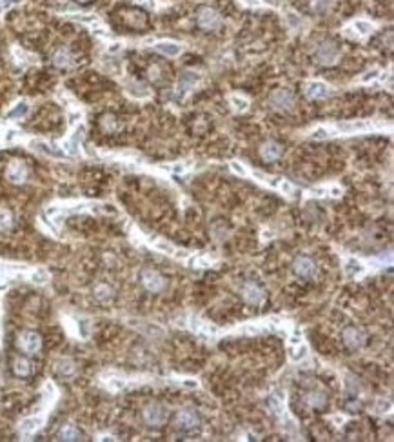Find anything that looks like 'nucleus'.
Returning a JSON list of instances; mask_svg holds the SVG:
<instances>
[{"label": "nucleus", "instance_id": "nucleus-2", "mask_svg": "<svg viewBox=\"0 0 394 442\" xmlns=\"http://www.w3.org/2000/svg\"><path fill=\"white\" fill-rule=\"evenodd\" d=\"M197 22L198 26L205 31H215L222 26V15L216 11L215 7L202 6L197 11Z\"/></svg>", "mask_w": 394, "mask_h": 442}, {"label": "nucleus", "instance_id": "nucleus-25", "mask_svg": "<svg viewBox=\"0 0 394 442\" xmlns=\"http://www.w3.org/2000/svg\"><path fill=\"white\" fill-rule=\"evenodd\" d=\"M310 7H312L314 11H318V13H323V11H327L329 7H331V0H314V2L310 4Z\"/></svg>", "mask_w": 394, "mask_h": 442}, {"label": "nucleus", "instance_id": "nucleus-30", "mask_svg": "<svg viewBox=\"0 0 394 442\" xmlns=\"http://www.w3.org/2000/svg\"><path fill=\"white\" fill-rule=\"evenodd\" d=\"M329 133L325 129H316V131L312 133V138H327Z\"/></svg>", "mask_w": 394, "mask_h": 442}, {"label": "nucleus", "instance_id": "nucleus-10", "mask_svg": "<svg viewBox=\"0 0 394 442\" xmlns=\"http://www.w3.org/2000/svg\"><path fill=\"white\" fill-rule=\"evenodd\" d=\"M28 175H29V169L22 160H11L6 167V179L11 182V184H24L28 180Z\"/></svg>", "mask_w": 394, "mask_h": 442}, {"label": "nucleus", "instance_id": "nucleus-3", "mask_svg": "<svg viewBox=\"0 0 394 442\" xmlns=\"http://www.w3.org/2000/svg\"><path fill=\"white\" fill-rule=\"evenodd\" d=\"M269 104H271V108L278 109V111H291L296 106V98H294L293 91L281 88V90H275L271 93Z\"/></svg>", "mask_w": 394, "mask_h": 442}, {"label": "nucleus", "instance_id": "nucleus-9", "mask_svg": "<svg viewBox=\"0 0 394 442\" xmlns=\"http://www.w3.org/2000/svg\"><path fill=\"white\" fill-rule=\"evenodd\" d=\"M240 293H242V299H244L247 304H253V306L262 304L263 297H265V293H263V289L260 287V284L254 281L245 282L244 286H242V289H240Z\"/></svg>", "mask_w": 394, "mask_h": 442}, {"label": "nucleus", "instance_id": "nucleus-23", "mask_svg": "<svg viewBox=\"0 0 394 442\" xmlns=\"http://www.w3.org/2000/svg\"><path fill=\"white\" fill-rule=\"evenodd\" d=\"M13 224H15V219H13L11 211L7 208H0V231L11 229Z\"/></svg>", "mask_w": 394, "mask_h": 442}, {"label": "nucleus", "instance_id": "nucleus-24", "mask_svg": "<svg viewBox=\"0 0 394 442\" xmlns=\"http://www.w3.org/2000/svg\"><path fill=\"white\" fill-rule=\"evenodd\" d=\"M197 82H198L197 75H193V73H184L182 78H180V91H187L189 88H193Z\"/></svg>", "mask_w": 394, "mask_h": 442}, {"label": "nucleus", "instance_id": "nucleus-5", "mask_svg": "<svg viewBox=\"0 0 394 442\" xmlns=\"http://www.w3.org/2000/svg\"><path fill=\"white\" fill-rule=\"evenodd\" d=\"M168 408L164 404L153 402L149 406H145L143 410V422L149 426V428H160L166 420H168Z\"/></svg>", "mask_w": 394, "mask_h": 442}, {"label": "nucleus", "instance_id": "nucleus-22", "mask_svg": "<svg viewBox=\"0 0 394 442\" xmlns=\"http://www.w3.org/2000/svg\"><path fill=\"white\" fill-rule=\"evenodd\" d=\"M75 370H77V366H75V362H73L71 359H60L58 362H56V373L62 377L73 375Z\"/></svg>", "mask_w": 394, "mask_h": 442}, {"label": "nucleus", "instance_id": "nucleus-17", "mask_svg": "<svg viewBox=\"0 0 394 442\" xmlns=\"http://www.w3.org/2000/svg\"><path fill=\"white\" fill-rule=\"evenodd\" d=\"M305 95L309 96V98H325L329 95V88L322 82H312L307 86Z\"/></svg>", "mask_w": 394, "mask_h": 442}, {"label": "nucleus", "instance_id": "nucleus-11", "mask_svg": "<svg viewBox=\"0 0 394 442\" xmlns=\"http://www.w3.org/2000/svg\"><path fill=\"white\" fill-rule=\"evenodd\" d=\"M200 424V417H198V413L195 410H182L178 411L176 415V428L178 430H184V431H189L193 428H197Z\"/></svg>", "mask_w": 394, "mask_h": 442}, {"label": "nucleus", "instance_id": "nucleus-8", "mask_svg": "<svg viewBox=\"0 0 394 442\" xmlns=\"http://www.w3.org/2000/svg\"><path fill=\"white\" fill-rule=\"evenodd\" d=\"M143 287L151 293H158L166 287V279L156 271V269H143L142 275H140Z\"/></svg>", "mask_w": 394, "mask_h": 442}, {"label": "nucleus", "instance_id": "nucleus-18", "mask_svg": "<svg viewBox=\"0 0 394 442\" xmlns=\"http://www.w3.org/2000/svg\"><path fill=\"white\" fill-rule=\"evenodd\" d=\"M100 127L104 133H114L120 129V122L114 115H104L100 119Z\"/></svg>", "mask_w": 394, "mask_h": 442}, {"label": "nucleus", "instance_id": "nucleus-29", "mask_svg": "<svg viewBox=\"0 0 394 442\" xmlns=\"http://www.w3.org/2000/svg\"><path fill=\"white\" fill-rule=\"evenodd\" d=\"M233 102H234V106H236L238 109H245V108H247V102H245L244 98H236V96H234Z\"/></svg>", "mask_w": 394, "mask_h": 442}, {"label": "nucleus", "instance_id": "nucleus-26", "mask_svg": "<svg viewBox=\"0 0 394 442\" xmlns=\"http://www.w3.org/2000/svg\"><path fill=\"white\" fill-rule=\"evenodd\" d=\"M345 269L349 275H354V273H362V271H364V268H362L358 262H349L345 266Z\"/></svg>", "mask_w": 394, "mask_h": 442}, {"label": "nucleus", "instance_id": "nucleus-19", "mask_svg": "<svg viewBox=\"0 0 394 442\" xmlns=\"http://www.w3.org/2000/svg\"><path fill=\"white\" fill-rule=\"evenodd\" d=\"M58 441H80V431L73 424H64L58 431Z\"/></svg>", "mask_w": 394, "mask_h": 442}, {"label": "nucleus", "instance_id": "nucleus-13", "mask_svg": "<svg viewBox=\"0 0 394 442\" xmlns=\"http://www.w3.org/2000/svg\"><path fill=\"white\" fill-rule=\"evenodd\" d=\"M124 20H126V24L133 30H143L145 26H147V15L142 11V9H137V7H133V9H126L124 13Z\"/></svg>", "mask_w": 394, "mask_h": 442}, {"label": "nucleus", "instance_id": "nucleus-20", "mask_svg": "<svg viewBox=\"0 0 394 442\" xmlns=\"http://www.w3.org/2000/svg\"><path fill=\"white\" fill-rule=\"evenodd\" d=\"M155 49L164 55H168V57H176V55H180V51H182V48H180L176 42H160V44H156L155 46Z\"/></svg>", "mask_w": 394, "mask_h": 442}, {"label": "nucleus", "instance_id": "nucleus-16", "mask_svg": "<svg viewBox=\"0 0 394 442\" xmlns=\"http://www.w3.org/2000/svg\"><path fill=\"white\" fill-rule=\"evenodd\" d=\"M327 402V395L323 391H307L305 393V404L309 408H323Z\"/></svg>", "mask_w": 394, "mask_h": 442}, {"label": "nucleus", "instance_id": "nucleus-32", "mask_svg": "<svg viewBox=\"0 0 394 442\" xmlns=\"http://www.w3.org/2000/svg\"><path fill=\"white\" fill-rule=\"evenodd\" d=\"M78 2H80V4H87V2H89V0H78Z\"/></svg>", "mask_w": 394, "mask_h": 442}, {"label": "nucleus", "instance_id": "nucleus-21", "mask_svg": "<svg viewBox=\"0 0 394 442\" xmlns=\"http://www.w3.org/2000/svg\"><path fill=\"white\" fill-rule=\"evenodd\" d=\"M95 297L100 300V302H109V300L114 297L113 287L109 286V284H98V286L95 287Z\"/></svg>", "mask_w": 394, "mask_h": 442}, {"label": "nucleus", "instance_id": "nucleus-14", "mask_svg": "<svg viewBox=\"0 0 394 442\" xmlns=\"http://www.w3.org/2000/svg\"><path fill=\"white\" fill-rule=\"evenodd\" d=\"M13 373L20 377V379H26V377H29L33 373V366H31V362L26 357H18L13 362Z\"/></svg>", "mask_w": 394, "mask_h": 442}, {"label": "nucleus", "instance_id": "nucleus-4", "mask_svg": "<svg viewBox=\"0 0 394 442\" xmlns=\"http://www.w3.org/2000/svg\"><path fill=\"white\" fill-rule=\"evenodd\" d=\"M17 346L26 355H36L42 347V337L36 331H22L17 339Z\"/></svg>", "mask_w": 394, "mask_h": 442}, {"label": "nucleus", "instance_id": "nucleus-28", "mask_svg": "<svg viewBox=\"0 0 394 442\" xmlns=\"http://www.w3.org/2000/svg\"><path fill=\"white\" fill-rule=\"evenodd\" d=\"M35 426H38V420H28V422H24V426H22V430L24 431H31Z\"/></svg>", "mask_w": 394, "mask_h": 442}, {"label": "nucleus", "instance_id": "nucleus-12", "mask_svg": "<svg viewBox=\"0 0 394 442\" xmlns=\"http://www.w3.org/2000/svg\"><path fill=\"white\" fill-rule=\"evenodd\" d=\"M281 155H283V146L280 142H276V140H265L260 146V157L265 162H275Z\"/></svg>", "mask_w": 394, "mask_h": 442}, {"label": "nucleus", "instance_id": "nucleus-27", "mask_svg": "<svg viewBox=\"0 0 394 442\" xmlns=\"http://www.w3.org/2000/svg\"><path fill=\"white\" fill-rule=\"evenodd\" d=\"M26 111H28V106H26V104H20L18 108H15L11 113H9V117H18V115H24Z\"/></svg>", "mask_w": 394, "mask_h": 442}, {"label": "nucleus", "instance_id": "nucleus-15", "mask_svg": "<svg viewBox=\"0 0 394 442\" xmlns=\"http://www.w3.org/2000/svg\"><path fill=\"white\" fill-rule=\"evenodd\" d=\"M53 64L56 67H69L73 64V55L67 48H60L53 55Z\"/></svg>", "mask_w": 394, "mask_h": 442}, {"label": "nucleus", "instance_id": "nucleus-7", "mask_svg": "<svg viewBox=\"0 0 394 442\" xmlns=\"http://www.w3.org/2000/svg\"><path fill=\"white\" fill-rule=\"evenodd\" d=\"M293 271L298 277H302V279H312V277H316V273H318V266L310 257L302 255V257L294 258Z\"/></svg>", "mask_w": 394, "mask_h": 442}, {"label": "nucleus", "instance_id": "nucleus-1", "mask_svg": "<svg viewBox=\"0 0 394 442\" xmlns=\"http://www.w3.org/2000/svg\"><path fill=\"white\" fill-rule=\"evenodd\" d=\"M340 57V48L338 44L333 40H323L318 44L316 51H314V59L318 64L322 66H333Z\"/></svg>", "mask_w": 394, "mask_h": 442}, {"label": "nucleus", "instance_id": "nucleus-31", "mask_svg": "<svg viewBox=\"0 0 394 442\" xmlns=\"http://www.w3.org/2000/svg\"><path fill=\"white\" fill-rule=\"evenodd\" d=\"M378 408H380V410H378V411H380V413L389 411V408H391V402H385V404H383V401H382V402H380V404H378Z\"/></svg>", "mask_w": 394, "mask_h": 442}, {"label": "nucleus", "instance_id": "nucleus-6", "mask_svg": "<svg viewBox=\"0 0 394 442\" xmlns=\"http://www.w3.org/2000/svg\"><path fill=\"white\" fill-rule=\"evenodd\" d=\"M341 341L349 349H360V347L365 346L367 342V335H365L364 329L356 328V326H347L343 331H341Z\"/></svg>", "mask_w": 394, "mask_h": 442}]
</instances>
